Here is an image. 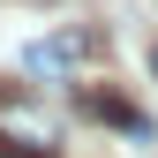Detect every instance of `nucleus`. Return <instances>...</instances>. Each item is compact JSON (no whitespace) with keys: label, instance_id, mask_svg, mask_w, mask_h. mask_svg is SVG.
<instances>
[{"label":"nucleus","instance_id":"nucleus-4","mask_svg":"<svg viewBox=\"0 0 158 158\" xmlns=\"http://www.w3.org/2000/svg\"><path fill=\"white\" fill-rule=\"evenodd\" d=\"M151 75H158V45H151Z\"/></svg>","mask_w":158,"mask_h":158},{"label":"nucleus","instance_id":"nucleus-1","mask_svg":"<svg viewBox=\"0 0 158 158\" xmlns=\"http://www.w3.org/2000/svg\"><path fill=\"white\" fill-rule=\"evenodd\" d=\"M98 53H106V38H98L90 23H68V30H53V38H38V45H23V75L60 83V75H83Z\"/></svg>","mask_w":158,"mask_h":158},{"label":"nucleus","instance_id":"nucleus-2","mask_svg":"<svg viewBox=\"0 0 158 158\" xmlns=\"http://www.w3.org/2000/svg\"><path fill=\"white\" fill-rule=\"evenodd\" d=\"M0 151H15V158H53V151H60V121H53L45 106H30V98L0 90Z\"/></svg>","mask_w":158,"mask_h":158},{"label":"nucleus","instance_id":"nucleus-3","mask_svg":"<svg viewBox=\"0 0 158 158\" xmlns=\"http://www.w3.org/2000/svg\"><path fill=\"white\" fill-rule=\"evenodd\" d=\"M83 113H90V121H113V128H128V135H151V121L128 106V98H113V90H90V98H83Z\"/></svg>","mask_w":158,"mask_h":158}]
</instances>
